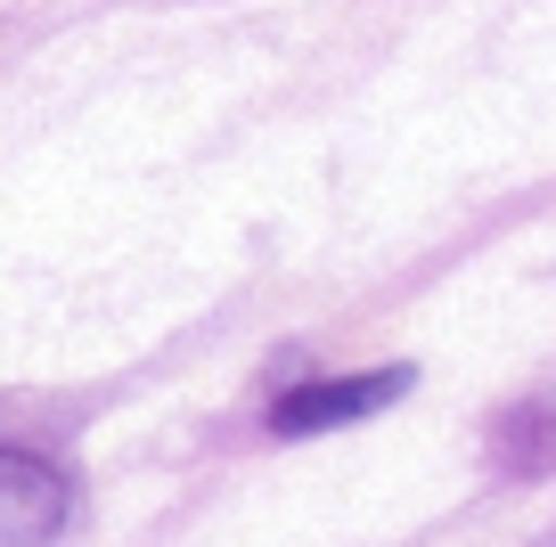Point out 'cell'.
Listing matches in <instances>:
<instances>
[{
	"mask_svg": "<svg viewBox=\"0 0 556 547\" xmlns=\"http://www.w3.org/2000/svg\"><path fill=\"white\" fill-rule=\"evenodd\" d=\"M74 514V491L50 458L34 449H0V547H41Z\"/></svg>",
	"mask_w": 556,
	"mask_h": 547,
	"instance_id": "obj_2",
	"label": "cell"
},
{
	"mask_svg": "<svg viewBox=\"0 0 556 547\" xmlns=\"http://www.w3.org/2000/svg\"><path fill=\"white\" fill-rule=\"evenodd\" d=\"M409 393V368H377V377H328V384H295V393L270 400V433L278 442H303V433L352 425V417H377Z\"/></svg>",
	"mask_w": 556,
	"mask_h": 547,
	"instance_id": "obj_1",
	"label": "cell"
}]
</instances>
